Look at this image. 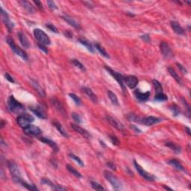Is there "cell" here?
Here are the masks:
<instances>
[{
    "label": "cell",
    "instance_id": "1",
    "mask_svg": "<svg viewBox=\"0 0 191 191\" xmlns=\"http://www.w3.org/2000/svg\"><path fill=\"white\" fill-rule=\"evenodd\" d=\"M8 108L11 111L12 113H14V114H23V111H25V108L21 103L19 102L13 96H11L9 97L8 99Z\"/></svg>",
    "mask_w": 191,
    "mask_h": 191
},
{
    "label": "cell",
    "instance_id": "2",
    "mask_svg": "<svg viewBox=\"0 0 191 191\" xmlns=\"http://www.w3.org/2000/svg\"><path fill=\"white\" fill-rule=\"evenodd\" d=\"M104 175H105V178L111 184L113 187L114 188L115 190L122 189L123 185H122V183H121V181H119V178H118L114 174H113L111 172L108 171V170H105V171H104Z\"/></svg>",
    "mask_w": 191,
    "mask_h": 191
},
{
    "label": "cell",
    "instance_id": "3",
    "mask_svg": "<svg viewBox=\"0 0 191 191\" xmlns=\"http://www.w3.org/2000/svg\"><path fill=\"white\" fill-rule=\"evenodd\" d=\"M8 167L10 170V173H11L12 176H13V180L17 183H20V181L22 180L21 173H20V170L17 164L13 160H9V161H8Z\"/></svg>",
    "mask_w": 191,
    "mask_h": 191
},
{
    "label": "cell",
    "instance_id": "4",
    "mask_svg": "<svg viewBox=\"0 0 191 191\" xmlns=\"http://www.w3.org/2000/svg\"><path fill=\"white\" fill-rule=\"evenodd\" d=\"M7 43H8V44L10 46V47L11 48L12 50L13 51V53H14L16 55L20 56L21 58H23V60H28V55L26 54V53L22 49H20L18 46H16V45L15 44V43L13 39H11V38H7Z\"/></svg>",
    "mask_w": 191,
    "mask_h": 191
},
{
    "label": "cell",
    "instance_id": "5",
    "mask_svg": "<svg viewBox=\"0 0 191 191\" xmlns=\"http://www.w3.org/2000/svg\"><path fill=\"white\" fill-rule=\"evenodd\" d=\"M34 38L38 40V42L42 45H49L51 43V40L47 34L40 28H35L34 30Z\"/></svg>",
    "mask_w": 191,
    "mask_h": 191
},
{
    "label": "cell",
    "instance_id": "6",
    "mask_svg": "<svg viewBox=\"0 0 191 191\" xmlns=\"http://www.w3.org/2000/svg\"><path fill=\"white\" fill-rule=\"evenodd\" d=\"M34 116H31V114H22L16 119L19 126L23 129L29 126L32 122H34Z\"/></svg>",
    "mask_w": 191,
    "mask_h": 191
},
{
    "label": "cell",
    "instance_id": "7",
    "mask_svg": "<svg viewBox=\"0 0 191 191\" xmlns=\"http://www.w3.org/2000/svg\"><path fill=\"white\" fill-rule=\"evenodd\" d=\"M105 69L107 71H108V72H109L110 74H111V75H112L114 78L115 80L116 81V82L119 83V84L120 85V87H122V89H123V91H126V83H125V77L123 76V75H121L120 73H119V72H115L114 70H113L112 69L110 68V67H107V66H105Z\"/></svg>",
    "mask_w": 191,
    "mask_h": 191
},
{
    "label": "cell",
    "instance_id": "8",
    "mask_svg": "<svg viewBox=\"0 0 191 191\" xmlns=\"http://www.w3.org/2000/svg\"><path fill=\"white\" fill-rule=\"evenodd\" d=\"M134 167H135L136 170H137V172L139 173V174H140V175H141L143 178H144L146 180H147V181H155V178H155L153 175H152V174H150V173H147L146 170H144L141 167V165L139 164V163H137L135 160H134Z\"/></svg>",
    "mask_w": 191,
    "mask_h": 191
},
{
    "label": "cell",
    "instance_id": "9",
    "mask_svg": "<svg viewBox=\"0 0 191 191\" xmlns=\"http://www.w3.org/2000/svg\"><path fill=\"white\" fill-rule=\"evenodd\" d=\"M30 109H31V111L34 113V114L39 118H41V119H46L47 118L46 111H45L44 108H43V106H41L40 105H37L35 106L30 107Z\"/></svg>",
    "mask_w": 191,
    "mask_h": 191
},
{
    "label": "cell",
    "instance_id": "10",
    "mask_svg": "<svg viewBox=\"0 0 191 191\" xmlns=\"http://www.w3.org/2000/svg\"><path fill=\"white\" fill-rule=\"evenodd\" d=\"M160 53L163 55V57L165 58H170L173 56V53H172V49L170 46L167 42H162L160 45Z\"/></svg>",
    "mask_w": 191,
    "mask_h": 191
},
{
    "label": "cell",
    "instance_id": "11",
    "mask_svg": "<svg viewBox=\"0 0 191 191\" xmlns=\"http://www.w3.org/2000/svg\"><path fill=\"white\" fill-rule=\"evenodd\" d=\"M161 120L162 119H160V118L156 117V116H146V117L143 118V119H141V121H140V123L143 124L144 126H151L154 124L160 123Z\"/></svg>",
    "mask_w": 191,
    "mask_h": 191
},
{
    "label": "cell",
    "instance_id": "12",
    "mask_svg": "<svg viewBox=\"0 0 191 191\" xmlns=\"http://www.w3.org/2000/svg\"><path fill=\"white\" fill-rule=\"evenodd\" d=\"M23 131L28 135H33V136H38L41 134V130L39 127L34 125H29L27 127L23 129Z\"/></svg>",
    "mask_w": 191,
    "mask_h": 191
},
{
    "label": "cell",
    "instance_id": "13",
    "mask_svg": "<svg viewBox=\"0 0 191 191\" xmlns=\"http://www.w3.org/2000/svg\"><path fill=\"white\" fill-rule=\"evenodd\" d=\"M106 119L113 127H114L115 129H116L117 130H119V131H124V126H123V125L120 122H119L116 119L108 115V116H106Z\"/></svg>",
    "mask_w": 191,
    "mask_h": 191
},
{
    "label": "cell",
    "instance_id": "14",
    "mask_svg": "<svg viewBox=\"0 0 191 191\" xmlns=\"http://www.w3.org/2000/svg\"><path fill=\"white\" fill-rule=\"evenodd\" d=\"M1 14H2V20H3L5 25L6 26V27L8 28V29L9 30V31H11L12 28H13V23L11 21L8 13H7L6 11H5L2 8H1Z\"/></svg>",
    "mask_w": 191,
    "mask_h": 191
},
{
    "label": "cell",
    "instance_id": "15",
    "mask_svg": "<svg viewBox=\"0 0 191 191\" xmlns=\"http://www.w3.org/2000/svg\"><path fill=\"white\" fill-rule=\"evenodd\" d=\"M125 83L129 88L134 89L138 84V79L134 75H129L127 77H125Z\"/></svg>",
    "mask_w": 191,
    "mask_h": 191
},
{
    "label": "cell",
    "instance_id": "16",
    "mask_svg": "<svg viewBox=\"0 0 191 191\" xmlns=\"http://www.w3.org/2000/svg\"><path fill=\"white\" fill-rule=\"evenodd\" d=\"M51 101H52V103H53V105H54L55 108L56 109H57L58 111L60 113V114H63V115L66 114L65 108H64V105H63L62 103L60 102V100H58V99H56V98H53Z\"/></svg>",
    "mask_w": 191,
    "mask_h": 191
},
{
    "label": "cell",
    "instance_id": "17",
    "mask_svg": "<svg viewBox=\"0 0 191 191\" xmlns=\"http://www.w3.org/2000/svg\"><path fill=\"white\" fill-rule=\"evenodd\" d=\"M71 127H72V129H73L74 131L79 133L81 135H82L84 137H85V138H90V134H89L88 131H87V130H85V129H84L83 128H82L81 126L75 124H71Z\"/></svg>",
    "mask_w": 191,
    "mask_h": 191
},
{
    "label": "cell",
    "instance_id": "18",
    "mask_svg": "<svg viewBox=\"0 0 191 191\" xmlns=\"http://www.w3.org/2000/svg\"><path fill=\"white\" fill-rule=\"evenodd\" d=\"M134 94L137 99H139L141 102H145L149 99V96H150V92L147 91L146 93H142L139 90H136L134 92Z\"/></svg>",
    "mask_w": 191,
    "mask_h": 191
},
{
    "label": "cell",
    "instance_id": "19",
    "mask_svg": "<svg viewBox=\"0 0 191 191\" xmlns=\"http://www.w3.org/2000/svg\"><path fill=\"white\" fill-rule=\"evenodd\" d=\"M82 90H83L84 93L85 94L90 98V99L93 102L97 103V102H98V98H97V95L93 93V90H92L91 89L89 88V87H82Z\"/></svg>",
    "mask_w": 191,
    "mask_h": 191
},
{
    "label": "cell",
    "instance_id": "20",
    "mask_svg": "<svg viewBox=\"0 0 191 191\" xmlns=\"http://www.w3.org/2000/svg\"><path fill=\"white\" fill-rule=\"evenodd\" d=\"M41 184L49 185V186L52 187L53 189L55 190H67L65 187L60 186V185H55V184H53V182L49 179H48V178H42V180H41Z\"/></svg>",
    "mask_w": 191,
    "mask_h": 191
},
{
    "label": "cell",
    "instance_id": "21",
    "mask_svg": "<svg viewBox=\"0 0 191 191\" xmlns=\"http://www.w3.org/2000/svg\"><path fill=\"white\" fill-rule=\"evenodd\" d=\"M31 85H32L33 87H34V90L38 92V94H39L40 97H45L46 93H45L44 90H43V89L42 88V87L40 85V84L38 83L37 81L34 80V79H31Z\"/></svg>",
    "mask_w": 191,
    "mask_h": 191
},
{
    "label": "cell",
    "instance_id": "22",
    "mask_svg": "<svg viewBox=\"0 0 191 191\" xmlns=\"http://www.w3.org/2000/svg\"><path fill=\"white\" fill-rule=\"evenodd\" d=\"M62 18L64 19V20H65L67 23H68L70 25V26H72V27H74V28H81L80 24H79V23H78V22H77L75 19L72 18V17H71V16H67V15H64V16H62Z\"/></svg>",
    "mask_w": 191,
    "mask_h": 191
},
{
    "label": "cell",
    "instance_id": "23",
    "mask_svg": "<svg viewBox=\"0 0 191 191\" xmlns=\"http://www.w3.org/2000/svg\"><path fill=\"white\" fill-rule=\"evenodd\" d=\"M170 24H171L172 28L173 29V31H175L176 34H179V35L185 34V30H184V28L180 26L179 23H177V22L175 21H171Z\"/></svg>",
    "mask_w": 191,
    "mask_h": 191
},
{
    "label": "cell",
    "instance_id": "24",
    "mask_svg": "<svg viewBox=\"0 0 191 191\" xmlns=\"http://www.w3.org/2000/svg\"><path fill=\"white\" fill-rule=\"evenodd\" d=\"M18 37H19V39H20V43H21L22 46H23L24 48H26V49H28V48H29L30 43H29V41H28V38H26V35H25L23 33L19 32Z\"/></svg>",
    "mask_w": 191,
    "mask_h": 191
},
{
    "label": "cell",
    "instance_id": "25",
    "mask_svg": "<svg viewBox=\"0 0 191 191\" xmlns=\"http://www.w3.org/2000/svg\"><path fill=\"white\" fill-rule=\"evenodd\" d=\"M40 141H42V142L44 143L47 144V145H49V146L52 147V148L53 149V150H55V152H58V151L59 149L57 144H56L54 141L50 140V139L46 138V137H41V138H40Z\"/></svg>",
    "mask_w": 191,
    "mask_h": 191
},
{
    "label": "cell",
    "instance_id": "26",
    "mask_svg": "<svg viewBox=\"0 0 191 191\" xmlns=\"http://www.w3.org/2000/svg\"><path fill=\"white\" fill-rule=\"evenodd\" d=\"M20 3L21 4V5L23 7V8H24L25 10L28 13H33L34 12V7H33V5H31L29 2L23 0V1H20Z\"/></svg>",
    "mask_w": 191,
    "mask_h": 191
},
{
    "label": "cell",
    "instance_id": "27",
    "mask_svg": "<svg viewBox=\"0 0 191 191\" xmlns=\"http://www.w3.org/2000/svg\"><path fill=\"white\" fill-rule=\"evenodd\" d=\"M79 41L81 44L84 46L85 47L87 48V49L88 51H90V53H94V48H93V46L92 45L91 43L89 42L88 40H87L86 39H84V38H80V39L79 40Z\"/></svg>",
    "mask_w": 191,
    "mask_h": 191
},
{
    "label": "cell",
    "instance_id": "28",
    "mask_svg": "<svg viewBox=\"0 0 191 191\" xmlns=\"http://www.w3.org/2000/svg\"><path fill=\"white\" fill-rule=\"evenodd\" d=\"M152 84L154 85V87L155 89V92H156V96L157 95H160L161 93H163V87H162V85L160 82L158 80H153L152 81Z\"/></svg>",
    "mask_w": 191,
    "mask_h": 191
},
{
    "label": "cell",
    "instance_id": "29",
    "mask_svg": "<svg viewBox=\"0 0 191 191\" xmlns=\"http://www.w3.org/2000/svg\"><path fill=\"white\" fill-rule=\"evenodd\" d=\"M168 163L171 165L172 167H173L175 169L178 170H184V167L182 166L181 163L178 161V160H175V159H172V160H170L168 161Z\"/></svg>",
    "mask_w": 191,
    "mask_h": 191
},
{
    "label": "cell",
    "instance_id": "30",
    "mask_svg": "<svg viewBox=\"0 0 191 191\" xmlns=\"http://www.w3.org/2000/svg\"><path fill=\"white\" fill-rule=\"evenodd\" d=\"M168 71L169 72H170V74L171 75V76L173 77V79H175V81H176L177 82H178L179 84H182V81H181V78L179 77V75L177 74V72H175L174 70H173V68H171V67H169L168 68Z\"/></svg>",
    "mask_w": 191,
    "mask_h": 191
},
{
    "label": "cell",
    "instance_id": "31",
    "mask_svg": "<svg viewBox=\"0 0 191 191\" xmlns=\"http://www.w3.org/2000/svg\"><path fill=\"white\" fill-rule=\"evenodd\" d=\"M166 146H167V147H169L170 149H171L173 151L176 152V153H179V152H181V147H180L179 146L176 145L175 143H174L167 142L166 143Z\"/></svg>",
    "mask_w": 191,
    "mask_h": 191
},
{
    "label": "cell",
    "instance_id": "32",
    "mask_svg": "<svg viewBox=\"0 0 191 191\" xmlns=\"http://www.w3.org/2000/svg\"><path fill=\"white\" fill-rule=\"evenodd\" d=\"M108 96L109 97L110 100L111 101V102L114 104V105H119V102H118V99L116 97V94L113 93L111 90H108Z\"/></svg>",
    "mask_w": 191,
    "mask_h": 191
},
{
    "label": "cell",
    "instance_id": "33",
    "mask_svg": "<svg viewBox=\"0 0 191 191\" xmlns=\"http://www.w3.org/2000/svg\"><path fill=\"white\" fill-rule=\"evenodd\" d=\"M54 126H55L56 129L58 130L59 132L60 133V134H62L64 137H69V135L67 133V131H65V130H64V129H63L62 126L60 125V123H58V122H54Z\"/></svg>",
    "mask_w": 191,
    "mask_h": 191
},
{
    "label": "cell",
    "instance_id": "34",
    "mask_svg": "<svg viewBox=\"0 0 191 191\" xmlns=\"http://www.w3.org/2000/svg\"><path fill=\"white\" fill-rule=\"evenodd\" d=\"M67 170H68L69 172H70V173H72V175H74L75 177H77V178H82V175H81V173H79V172L78 171V170H75V168H73V167H72V166H71V165L67 164Z\"/></svg>",
    "mask_w": 191,
    "mask_h": 191
},
{
    "label": "cell",
    "instance_id": "35",
    "mask_svg": "<svg viewBox=\"0 0 191 191\" xmlns=\"http://www.w3.org/2000/svg\"><path fill=\"white\" fill-rule=\"evenodd\" d=\"M95 47H96V49H97V50L99 52L100 54H101L102 55H103L104 57H105V58H110L109 55L108 54V53H107L106 51L105 50V49H104V48H103L101 45L99 44V43H96V44H95Z\"/></svg>",
    "mask_w": 191,
    "mask_h": 191
},
{
    "label": "cell",
    "instance_id": "36",
    "mask_svg": "<svg viewBox=\"0 0 191 191\" xmlns=\"http://www.w3.org/2000/svg\"><path fill=\"white\" fill-rule=\"evenodd\" d=\"M71 62L72 63V64H73L75 67L80 69L82 71L86 70V68L84 67V66L79 60H77V59H72V60H71Z\"/></svg>",
    "mask_w": 191,
    "mask_h": 191
},
{
    "label": "cell",
    "instance_id": "37",
    "mask_svg": "<svg viewBox=\"0 0 191 191\" xmlns=\"http://www.w3.org/2000/svg\"><path fill=\"white\" fill-rule=\"evenodd\" d=\"M20 184H21L23 187H26L27 189L30 190H38V188L36 186H34V185H29V184L26 183V181H23V180L20 181Z\"/></svg>",
    "mask_w": 191,
    "mask_h": 191
},
{
    "label": "cell",
    "instance_id": "38",
    "mask_svg": "<svg viewBox=\"0 0 191 191\" xmlns=\"http://www.w3.org/2000/svg\"><path fill=\"white\" fill-rule=\"evenodd\" d=\"M69 96H70V97L73 100L74 102H75L76 105H80L81 104H82V100H81V99L79 98L78 96H76V95L74 94V93H70Z\"/></svg>",
    "mask_w": 191,
    "mask_h": 191
},
{
    "label": "cell",
    "instance_id": "39",
    "mask_svg": "<svg viewBox=\"0 0 191 191\" xmlns=\"http://www.w3.org/2000/svg\"><path fill=\"white\" fill-rule=\"evenodd\" d=\"M69 156H70V158H72V160H75V162H77V163H79V164L80 165V166H82V167H83L84 165V164L83 161L82 160V159L79 158L78 157V156L75 155L74 154H70V155H69Z\"/></svg>",
    "mask_w": 191,
    "mask_h": 191
},
{
    "label": "cell",
    "instance_id": "40",
    "mask_svg": "<svg viewBox=\"0 0 191 191\" xmlns=\"http://www.w3.org/2000/svg\"><path fill=\"white\" fill-rule=\"evenodd\" d=\"M91 186L96 190H105V188L103 187L101 185H99L96 181H91Z\"/></svg>",
    "mask_w": 191,
    "mask_h": 191
},
{
    "label": "cell",
    "instance_id": "41",
    "mask_svg": "<svg viewBox=\"0 0 191 191\" xmlns=\"http://www.w3.org/2000/svg\"><path fill=\"white\" fill-rule=\"evenodd\" d=\"M155 99L157 100V101H167V99H168V98H167V95L164 94V93H161V94L160 95H157V96H155Z\"/></svg>",
    "mask_w": 191,
    "mask_h": 191
},
{
    "label": "cell",
    "instance_id": "42",
    "mask_svg": "<svg viewBox=\"0 0 191 191\" xmlns=\"http://www.w3.org/2000/svg\"><path fill=\"white\" fill-rule=\"evenodd\" d=\"M109 138H110V140H111V143H112L113 144H114V145H116V146H119V144H120V142H119V139H118L117 137H116L115 135H113V134H110Z\"/></svg>",
    "mask_w": 191,
    "mask_h": 191
},
{
    "label": "cell",
    "instance_id": "43",
    "mask_svg": "<svg viewBox=\"0 0 191 191\" xmlns=\"http://www.w3.org/2000/svg\"><path fill=\"white\" fill-rule=\"evenodd\" d=\"M170 109H171L172 111H173V115H174V116H177V115L180 113L179 108H178V107L175 105H173V106L170 108Z\"/></svg>",
    "mask_w": 191,
    "mask_h": 191
},
{
    "label": "cell",
    "instance_id": "44",
    "mask_svg": "<svg viewBox=\"0 0 191 191\" xmlns=\"http://www.w3.org/2000/svg\"><path fill=\"white\" fill-rule=\"evenodd\" d=\"M72 117L74 120L77 123H82V119H81V116H79L78 114H75V113H72Z\"/></svg>",
    "mask_w": 191,
    "mask_h": 191
},
{
    "label": "cell",
    "instance_id": "45",
    "mask_svg": "<svg viewBox=\"0 0 191 191\" xmlns=\"http://www.w3.org/2000/svg\"><path fill=\"white\" fill-rule=\"evenodd\" d=\"M46 28H49V30H51V31H53V32H55V33L58 32V28H56L55 26L54 25L51 24V23H49V24H46Z\"/></svg>",
    "mask_w": 191,
    "mask_h": 191
},
{
    "label": "cell",
    "instance_id": "46",
    "mask_svg": "<svg viewBox=\"0 0 191 191\" xmlns=\"http://www.w3.org/2000/svg\"><path fill=\"white\" fill-rule=\"evenodd\" d=\"M47 4L49 8H51L52 10H55V9H57V5H56V4L53 1H48Z\"/></svg>",
    "mask_w": 191,
    "mask_h": 191
},
{
    "label": "cell",
    "instance_id": "47",
    "mask_svg": "<svg viewBox=\"0 0 191 191\" xmlns=\"http://www.w3.org/2000/svg\"><path fill=\"white\" fill-rule=\"evenodd\" d=\"M5 79H6L8 81H9L10 82H11V83H14L15 82L14 79H13V77H12L11 75H9L8 73H5Z\"/></svg>",
    "mask_w": 191,
    "mask_h": 191
},
{
    "label": "cell",
    "instance_id": "48",
    "mask_svg": "<svg viewBox=\"0 0 191 191\" xmlns=\"http://www.w3.org/2000/svg\"><path fill=\"white\" fill-rule=\"evenodd\" d=\"M176 65L177 67H178V68L180 70L183 72V73H187V70L185 69V67H184L183 66L181 65V64H179V63H176Z\"/></svg>",
    "mask_w": 191,
    "mask_h": 191
},
{
    "label": "cell",
    "instance_id": "49",
    "mask_svg": "<svg viewBox=\"0 0 191 191\" xmlns=\"http://www.w3.org/2000/svg\"><path fill=\"white\" fill-rule=\"evenodd\" d=\"M143 40L146 43H149L150 42V37H149V34H144V35H142L141 37Z\"/></svg>",
    "mask_w": 191,
    "mask_h": 191
},
{
    "label": "cell",
    "instance_id": "50",
    "mask_svg": "<svg viewBox=\"0 0 191 191\" xmlns=\"http://www.w3.org/2000/svg\"><path fill=\"white\" fill-rule=\"evenodd\" d=\"M38 47H39V49H40V50H42L43 52H44L45 53H48V50L47 49H46V47L44 46V45H42L40 44V43H38Z\"/></svg>",
    "mask_w": 191,
    "mask_h": 191
},
{
    "label": "cell",
    "instance_id": "51",
    "mask_svg": "<svg viewBox=\"0 0 191 191\" xmlns=\"http://www.w3.org/2000/svg\"><path fill=\"white\" fill-rule=\"evenodd\" d=\"M107 165H108V167H109L110 168L112 169V170H116V165L113 163V162H108V163H107Z\"/></svg>",
    "mask_w": 191,
    "mask_h": 191
},
{
    "label": "cell",
    "instance_id": "52",
    "mask_svg": "<svg viewBox=\"0 0 191 191\" xmlns=\"http://www.w3.org/2000/svg\"><path fill=\"white\" fill-rule=\"evenodd\" d=\"M34 3H35L37 5H38V7L40 8V10H43V5H42V3H41L40 2H39V1H34Z\"/></svg>",
    "mask_w": 191,
    "mask_h": 191
},
{
    "label": "cell",
    "instance_id": "53",
    "mask_svg": "<svg viewBox=\"0 0 191 191\" xmlns=\"http://www.w3.org/2000/svg\"><path fill=\"white\" fill-rule=\"evenodd\" d=\"M64 35H65L66 37H67V38H72V34L70 32V31H67L66 32H64Z\"/></svg>",
    "mask_w": 191,
    "mask_h": 191
},
{
    "label": "cell",
    "instance_id": "54",
    "mask_svg": "<svg viewBox=\"0 0 191 191\" xmlns=\"http://www.w3.org/2000/svg\"><path fill=\"white\" fill-rule=\"evenodd\" d=\"M186 129H187V134H189V135H190V130L189 128L187 127Z\"/></svg>",
    "mask_w": 191,
    "mask_h": 191
},
{
    "label": "cell",
    "instance_id": "55",
    "mask_svg": "<svg viewBox=\"0 0 191 191\" xmlns=\"http://www.w3.org/2000/svg\"><path fill=\"white\" fill-rule=\"evenodd\" d=\"M163 188H164V189H166V190H173V189H172V188H170V187H168L163 186Z\"/></svg>",
    "mask_w": 191,
    "mask_h": 191
},
{
    "label": "cell",
    "instance_id": "56",
    "mask_svg": "<svg viewBox=\"0 0 191 191\" xmlns=\"http://www.w3.org/2000/svg\"><path fill=\"white\" fill-rule=\"evenodd\" d=\"M4 125H5V124H4V121L2 120V124H1V127L3 128L4 126H4Z\"/></svg>",
    "mask_w": 191,
    "mask_h": 191
}]
</instances>
